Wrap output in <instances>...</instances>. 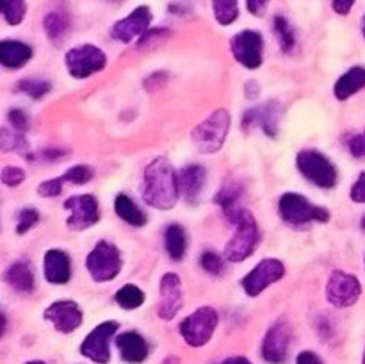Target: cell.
I'll list each match as a JSON object with an SVG mask.
<instances>
[{
  "label": "cell",
  "instance_id": "obj_23",
  "mask_svg": "<svg viewBox=\"0 0 365 364\" xmlns=\"http://www.w3.org/2000/svg\"><path fill=\"white\" fill-rule=\"evenodd\" d=\"M242 193H245V188H242L241 182H228L225 184L223 188L220 189V193L216 195V203H220L221 209H223L225 216L227 220L230 221L241 213V209L245 207L241 206V198H242Z\"/></svg>",
  "mask_w": 365,
  "mask_h": 364
},
{
  "label": "cell",
  "instance_id": "obj_13",
  "mask_svg": "<svg viewBox=\"0 0 365 364\" xmlns=\"http://www.w3.org/2000/svg\"><path fill=\"white\" fill-rule=\"evenodd\" d=\"M285 275V266L278 259H262L245 278L241 280L248 296H259L264 289L280 280Z\"/></svg>",
  "mask_w": 365,
  "mask_h": 364
},
{
  "label": "cell",
  "instance_id": "obj_33",
  "mask_svg": "<svg viewBox=\"0 0 365 364\" xmlns=\"http://www.w3.org/2000/svg\"><path fill=\"white\" fill-rule=\"evenodd\" d=\"M18 89L31 98L39 100L52 89V84L45 79H24V81L18 82Z\"/></svg>",
  "mask_w": 365,
  "mask_h": 364
},
{
  "label": "cell",
  "instance_id": "obj_45",
  "mask_svg": "<svg viewBox=\"0 0 365 364\" xmlns=\"http://www.w3.org/2000/svg\"><path fill=\"white\" fill-rule=\"evenodd\" d=\"M296 364H323V360H321V357L317 355V353L305 350V352H302L298 355Z\"/></svg>",
  "mask_w": 365,
  "mask_h": 364
},
{
  "label": "cell",
  "instance_id": "obj_49",
  "mask_svg": "<svg viewBox=\"0 0 365 364\" xmlns=\"http://www.w3.org/2000/svg\"><path fill=\"white\" fill-rule=\"evenodd\" d=\"M25 364H45V363H43V360H29V363Z\"/></svg>",
  "mask_w": 365,
  "mask_h": 364
},
{
  "label": "cell",
  "instance_id": "obj_47",
  "mask_svg": "<svg viewBox=\"0 0 365 364\" xmlns=\"http://www.w3.org/2000/svg\"><path fill=\"white\" fill-rule=\"evenodd\" d=\"M64 150L61 148H52V150H43L41 152V159H50V161H57V159H63L64 157Z\"/></svg>",
  "mask_w": 365,
  "mask_h": 364
},
{
  "label": "cell",
  "instance_id": "obj_10",
  "mask_svg": "<svg viewBox=\"0 0 365 364\" xmlns=\"http://www.w3.org/2000/svg\"><path fill=\"white\" fill-rule=\"evenodd\" d=\"M235 61L248 70H257L264 61V38L259 31H241L230 39Z\"/></svg>",
  "mask_w": 365,
  "mask_h": 364
},
{
  "label": "cell",
  "instance_id": "obj_37",
  "mask_svg": "<svg viewBox=\"0 0 365 364\" xmlns=\"http://www.w3.org/2000/svg\"><path fill=\"white\" fill-rule=\"evenodd\" d=\"M0 178L7 188H16L25 181V171L18 166H6L0 173Z\"/></svg>",
  "mask_w": 365,
  "mask_h": 364
},
{
  "label": "cell",
  "instance_id": "obj_35",
  "mask_svg": "<svg viewBox=\"0 0 365 364\" xmlns=\"http://www.w3.org/2000/svg\"><path fill=\"white\" fill-rule=\"evenodd\" d=\"M0 145H2V150H21L27 146V141H25L24 134L16 131H9L7 127L2 128V134H0Z\"/></svg>",
  "mask_w": 365,
  "mask_h": 364
},
{
  "label": "cell",
  "instance_id": "obj_12",
  "mask_svg": "<svg viewBox=\"0 0 365 364\" xmlns=\"http://www.w3.org/2000/svg\"><path fill=\"white\" fill-rule=\"evenodd\" d=\"M362 295V284L355 275L335 270L327 284V300L335 307H349Z\"/></svg>",
  "mask_w": 365,
  "mask_h": 364
},
{
  "label": "cell",
  "instance_id": "obj_28",
  "mask_svg": "<svg viewBox=\"0 0 365 364\" xmlns=\"http://www.w3.org/2000/svg\"><path fill=\"white\" fill-rule=\"evenodd\" d=\"M43 29L52 41H59L70 29V16L64 9H52L43 18Z\"/></svg>",
  "mask_w": 365,
  "mask_h": 364
},
{
  "label": "cell",
  "instance_id": "obj_7",
  "mask_svg": "<svg viewBox=\"0 0 365 364\" xmlns=\"http://www.w3.org/2000/svg\"><path fill=\"white\" fill-rule=\"evenodd\" d=\"M217 310L209 305L198 307L180 323V335L191 346H203L210 341L217 327Z\"/></svg>",
  "mask_w": 365,
  "mask_h": 364
},
{
  "label": "cell",
  "instance_id": "obj_24",
  "mask_svg": "<svg viewBox=\"0 0 365 364\" xmlns=\"http://www.w3.org/2000/svg\"><path fill=\"white\" fill-rule=\"evenodd\" d=\"M4 278L14 291L31 293L34 289V273H32L31 264L25 261H16V263L9 264Z\"/></svg>",
  "mask_w": 365,
  "mask_h": 364
},
{
  "label": "cell",
  "instance_id": "obj_52",
  "mask_svg": "<svg viewBox=\"0 0 365 364\" xmlns=\"http://www.w3.org/2000/svg\"><path fill=\"white\" fill-rule=\"evenodd\" d=\"M364 34H365V21H364Z\"/></svg>",
  "mask_w": 365,
  "mask_h": 364
},
{
  "label": "cell",
  "instance_id": "obj_20",
  "mask_svg": "<svg viewBox=\"0 0 365 364\" xmlns=\"http://www.w3.org/2000/svg\"><path fill=\"white\" fill-rule=\"evenodd\" d=\"M116 346L125 363L139 364L148 357V345L138 332H123L116 338Z\"/></svg>",
  "mask_w": 365,
  "mask_h": 364
},
{
  "label": "cell",
  "instance_id": "obj_5",
  "mask_svg": "<svg viewBox=\"0 0 365 364\" xmlns=\"http://www.w3.org/2000/svg\"><path fill=\"white\" fill-rule=\"evenodd\" d=\"M296 166L299 173L317 188L330 189L337 184V168L319 150H302L296 156Z\"/></svg>",
  "mask_w": 365,
  "mask_h": 364
},
{
  "label": "cell",
  "instance_id": "obj_18",
  "mask_svg": "<svg viewBox=\"0 0 365 364\" xmlns=\"http://www.w3.org/2000/svg\"><path fill=\"white\" fill-rule=\"evenodd\" d=\"M160 303L157 314L160 320H173L184 305L182 300V280L177 273H166L160 278Z\"/></svg>",
  "mask_w": 365,
  "mask_h": 364
},
{
  "label": "cell",
  "instance_id": "obj_41",
  "mask_svg": "<svg viewBox=\"0 0 365 364\" xmlns=\"http://www.w3.org/2000/svg\"><path fill=\"white\" fill-rule=\"evenodd\" d=\"M348 148L353 157H356V159H365V131L349 139Z\"/></svg>",
  "mask_w": 365,
  "mask_h": 364
},
{
  "label": "cell",
  "instance_id": "obj_3",
  "mask_svg": "<svg viewBox=\"0 0 365 364\" xmlns=\"http://www.w3.org/2000/svg\"><path fill=\"white\" fill-rule=\"evenodd\" d=\"M278 213L285 223L292 227H309L310 223H327L330 221V211L316 206L299 193H285L278 202Z\"/></svg>",
  "mask_w": 365,
  "mask_h": 364
},
{
  "label": "cell",
  "instance_id": "obj_46",
  "mask_svg": "<svg viewBox=\"0 0 365 364\" xmlns=\"http://www.w3.org/2000/svg\"><path fill=\"white\" fill-rule=\"evenodd\" d=\"M353 4H355V0H334L331 6H334V11L337 14H348L351 11Z\"/></svg>",
  "mask_w": 365,
  "mask_h": 364
},
{
  "label": "cell",
  "instance_id": "obj_4",
  "mask_svg": "<svg viewBox=\"0 0 365 364\" xmlns=\"http://www.w3.org/2000/svg\"><path fill=\"white\" fill-rule=\"evenodd\" d=\"M232 223L235 225V232L225 246V257L232 263H241L248 259L259 245V225L255 216L246 207L234 218Z\"/></svg>",
  "mask_w": 365,
  "mask_h": 364
},
{
  "label": "cell",
  "instance_id": "obj_6",
  "mask_svg": "<svg viewBox=\"0 0 365 364\" xmlns=\"http://www.w3.org/2000/svg\"><path fill=\"white\" fill-rule=\"evenodd\" d=\"M121 253L116 245L109 241H98L86 259V268L95 282H109L121 271Z\"/></svg>",
  "mask_w": 365,
  "mask_h": 364
},
{
  "label": "cell",
  "instance_id": "obj_42",
  "mask_svg": "<svg viewBox=\"0 0 365 364\" xmlns=\"http://www.w3.org/2000/svg\"><path fill=\"white\" fill-rule=\"evenodd\" d=\"M349 196H351V200L355 203H365V171L359 175V178L353 184Z\"/></svg>",
  "mask_w": 365,
  "mask_h": 364
},
{
  "label": "cell",
  "instance_id": "obj_51",
  "mask_svg": "<svg viewBox=\"0 0 365 364\" xmlns=\"http://www.w3.org/2000/svg\"><path fill=\"white\" fill-rule=\"evenodd\" d=\"M109 2H121V0H109Z\"/></svg>",
  "mask_w": 365,
  "mask_h": 364
},
{
  "label": "cell",
  "instance_id": "obj_26",
  "mask_svg": "<svg viewBox=\"0 0 365 364\" xmlns=\"http://www.w3.org/2000/svg\"><path fill=\"white\" fill-rule=\"evenodd\" d=\"M114 211L123 221H127L132 227H143L146 223V214L138 207V203L127 195H118L114 200Z\"/></svg>",
  "mask_w": 365,
  "mask_h": 364
},
{
  "label": "cell",
  "instance_id": "obj_34",
  "mask_svg": "<svg viewBox=\"0 0 365 364\" xmlns=\"http://www.w3.org/2000/svg\"><path fill=\"white\" fill-rule=\"evenodd\" d=\"M93 175H95V171H93L91 166H88V164H77V166L70 168V170L63 175V178L64 182H70V184L82 186L86 184V182L91 181Z\"/></svg>",
  "mask_w": 365,
  "mask_h": 364
},
{
  "label": "cell",
  "instance_id": "obj_19",
  "mask_svg": "<svg viewBox=\"0 0 365 364\" xmlns=\"http://www.w3.org/2000/svg\"><path fill=\"white\" fill-rule=\"evenodd\" d=\"M43 271H45V278L50 284H68V280L71 278L70 256L59 248L48 250L45 253V259H43Z\"/></svg>",
  "mask_w": 365,
  "mask_h": 364
},
{
  "label": "cell",
  "instance_id": "obj_53",
  "mask_svg": "<svg viewBox=\"0 0 365 364\" xmlns=\"http://www.w3.org/2000/svg\"><path fill=\"white\" fill-rule=\"evenodd\" d=\"M362 364H365V353H364V363Z\"/></svg>",
  "mask_w": 365,
  "mask_h": 364
},
{
  "label": "cell",
  "instance_id": "obj_1",
  "mask_svg": "<svg viewBox=\"0 0 365 364\" xmlns=\"http://www.w3.org/2000/svg\"><path fill=\"white\" fill-rule=\"evenodd\" d=\"M143 200L153 209L168 211L177 206L180 188L178 175L168 157L159 156L146 166L141 186Z\"/></svg>",
  "mask_w": 365,
  "mask_h": 364
},
{
  "label": "cell",
  "instance_id": "obj_11",
  "mask_svg": "<svg viewBox=\"0 0 365 364\" xmlns=\"http://www.w3.org/2000/svg\"><path fill=\"white\" fill-rule=\"evenodd\" d=\"M64 209L70 213L66 225L71 231H86L100 221L98 200L93 195H75L64 202Z\"/></svg>",
  "mask_w": 365,
  "mask_h": 364
},
{
  "label": "cell",
  "instance_id": "obj_17",
  "mask_svg": "<svg viewBox=\"0 0 365 364\" xmlns=\"http://www.w3.org/2000/svg\"><path fill=\"white\" fill-rule=\"evenodd\" d=\"M45 320H48L53 325V328L63 334H70V332L77 330L82 325L84 314L78 303L71 302V300H59L53 302L45 309Z\"/></svg>",
  "mask_w": 365,
  "mask_h": 364
},
{
  "label": "cell",
  "instance_id": "obj_2",
  "mask_svg": "<svg viewBox=\"0 0 365 364\" xmlns=\"http://www.w3.org/2000/svg\"><path fill=\"white\" fill-rule=\"evenodd\" d=\"M232 116L227 109H217L200 121L191 132L192 145L202 153H214L223 148L230 132Z\"/></svg>",
  "mask_w": 365,
  "mask_h": 364
},
{
  "label": "cell",
  "instance_id": "obj_29",
  "mask_svg": "<svg viewBox=\"0 0 365 364\" xmlns=\"http://www.w3.org/2000/svg\"><path fill=\"white\" fill-rule=\"evenodd\" d=\"M114 300H116V303L120 307L130 310L141 307L143 303H145L146 296L145 291H143L141 288H138L135 284H125L123 288L118 289V293L114 295Z\"/></svg>",
  "mask_w": 365,
  "mask_h": 364
},
{
  "label": "cell",
  "instance_id": "obj_8",
  "mask_svg": "<svg viewBox=\"0 0 365 364\" xmlns=\"http://www.w3.org/2000/svg\"><path fill=\"white\" fill-rule=\"evenodd\" d=\"M68 74L75 79H88L107 66V56L95 45H78L64 56Z\"/></svg>",
  "mask_w": 365,
  "mask_h": 364
},
{
  "label": "cell",
  "instance_id": "obj_50",
  "mask_svg": "<svg viewBox=\"0 0 365 364\" xmlns=\"http://www.w3.org/2000/svg\"><path fill=\"white\" fill-rule=\"evenodd\" d=\"M362 231L365 232V216L362 218Z\"/></svg>",
  "mask_w": 365,
  "mask_h": 364
},
{
  "label": "cell",
  "instance_id": "obj_36",
  "mask_svg": "<svg viewBox=\"0 0 365 364\" xmlns=\"http://www.w3.org/2000/svg\"><path fill=\"white\" fill-rule=\"evenodd\" d=\"M39 221V213L34 207H27V209H21L18 213V221H16V232L18 234H25V232L31 231L36 223Z\"/></svg>",
  "mask_w": 365,
  "mask_h": 364
},
{
  "label": "cell",
  "instance_id": "obj_14",
  "mask_svg": "<svg viewBox=\"0 0 365 364\" xmlns=\"http://www.w3.org/2000/svg\"><path fill=\"white\" fill-rule=\"evenodd\" d=\"M292 341V327L287 320H278L267 330L262 343V357L271 364H282L287 360Z\"/></svg>",
  "mask_w": 365,
  "mask_h": 364
},
{
  "label": "cell",
  "instance_id": "obj_40",
  "mask_svg": "<svg viewBox=\"0 0 365 364\" xmlns=\"http://www.w3.org/2000/svg\"><path fill=\"white\" fill-rule=\"evenodd\" d=\"M7 120H9L11 128L20 132V134H24L29 128V118L21 109H11L9 113H7Z\"/></svg>",
  "mask_w": 365,
  "mask_h": 364
},
{
  "label": "cell",
  "instance_id": "obj_39",
  "mask_svg": "<svg viewBox=\"0 0 365 364\" xmlns=\"http://www.w3.org/2000/svg\"><path fill=\"white\" fill-rule=\"evenodd\" d=\"M202 266L207 273L220 275L221 271H223V259H221V256H217L216 252L207 250L202 256Z\"/></svg>",
  "mask_w": 365,
  "mask_h": 364
},
{
  "label": "cell",
  "instance_id": "obj_9",
  "mask_svg": "<svg viewBox=\"0 0 365 364\" xmlns=\"http://www.w3.org/2000/svg\"><path fill=\"white\" fill-rule=\"evenodd\" d=\"M118 321H103L96 325L81 345V353L96 364H107L110 360V339L118 332Z\"/></svg>",
  "mask_w": 365,
  "mask_h": 364
},
{
  "label": "cell",
  "instance_id": "obj_43",
  "mask_svg": "<svg viewBox=\"0 0 365 364\" xmlns=\"http://www.w3.org/2000/svg\"><path fill=\"white\" fill-rule=\"evenodd\" d=\"M168 34H170V32H168L166 29H153V31H148L145 36H141V38H139L138 46H139V49H143V46L150 45V43H153L155 39H157V41H160V39L166 38Z\"/></svg>",
  "mask_w": 365,
  "mask_h": 364
},
{
  "label": "cell",
  "instance_id": "obj_16",
  "mask_svg": "<svg viewBox=\"0 0 365 364\" xmlns=\"http://www.w3.org/2000/svg\"><path fill=\"white\" fill-rule=\"evenodd\" d=\"M152 24V11L148 6H139L128 16L121 18L113 25L110 36L121 43H130L134 38H141L150 31Z\"/></svg>",
  "mask_w": 365,
  "mask_h": 364
},
{
  "label": "cell",
  "instance_id": "obj_31",
  "mask_svg": "<svg viewBox=\"0 0 365 364\" xmlns=\"http://www.w3.org/2000/svg\"><path fill=\"white\" fill-rule=\"evenodd\" d=\"M212 11L217 24L230 25L239 16L237 0H212Z\"/></svg>",
  "mask_w": 365,
  "mask_h": 364
},
{
  "label": "cell",
  "instance_id": "obj_32",
  "mask_svg": "<svg viewBox=\"0 0 365 364\" xmlns=\"http://www.w3.org/2000/svg\"><path fill=\"white\" fill-rule=\"evenodd\" d=\"M0 9L7 24L20 25L27 13V4L25 0H0Z\"/></svg>",
  "mask_w": 365,
  "mask_h": 364
},
{
  "label": "cell",
  "instance_id": "obj_25",
  "mask_svg": "<svg viewBox=\"0 0 365 364\" xmlns=\"http://www.w3.org/2000/svg\"><path fill=\"white\" fill-rule=\"evenodd\" d=\"M362 88H365V68L353 66L337 79L334 93L339 100H348L349 96L359 93Z\"/></svg>",
  "mask_w": 365,
  "mask_h": 364
},
{
  "label": "cell",
  "instance_id": "obj_38",
  "mask_svg": "<svg viewBox=\"0 0 365 364\" xmlns=\"http://www.w3.org/2000/svg\"><path fill=\"white\" fill-rule=\"evenodd\" d=\"M63 184H64L63 175H61V177L41 182V184L38 186V195L45 196V198H53V196L61 195V191H63Z\"/></svg>",
  "mask_w": 365,
  "mask_h": 364
},
{
  "label": "cell",
  "instance_id": "obj_30",
  "mask_svg": "<svg viewBox=\"0 0 365 364\" xmlns=\"http://www.w3.org/2000/svg\"><path fill=\"white\" fill-rule=\"evenodd\" d=\"M273 27H274V34H277L278 38V43H280L282 52L285 54L292 52L296 46V34H294V29L291 27L287 18L274 16Z\"/></svg>",
  "mask_w": 365,
  "mask_h": 364
},
{
  "label": "cell",
  "instance_id": "obj_27",
  "mask_svg": "<svg viewBox=\"0 0 365 364\" xmlns=\"http://www.w3.org/2000/svg\"><path fill=\"white\" fill-rule=\"evenodd\" d=\"M164 246H166L168 256L173 261H182L187 250V236L180 225L173 223L164 232Z\"/></svg>",
  "mask_w": 365,
  "mask_h": 364
},
{
  "label": "cell",
  "instance_id": "obj_44",
  "mask_svg": "<svg viewBox=\"0 0 365 364\" xmlns=\"http://www.w3.org/2000/svg\"><path fill=\"white\" fill-rule=\"evenodd\" d=\"M267 4L269 0H246V7L253 16H262L267 9Z\"/></svg>",
  "mask_w": 365,
  "mask_h": 364
},
{
  "label": "cell",
  "instance_id": "obj_22",
  "mask_svg": "<svg viewBox=\"0 0 365 364\" xmlns=\"http://www.w3.org/2000/svg\"><path fill=\"white\" fill-rule=\"evenodd\" d=\"M32 59V49L27 43L4 39L0 43V63L9 70H16Z\"/></svg>",
  "mask_w": 365,
  "mask_h": 364
},
{
  "label": "cell",
  "instance_id": "obj_48",
  "mask_svg": "<svg viewBox=\"0 0 365 364\" xmlns=\"http://www.w3.org/2000/svg\"><path fill=\"white\" fill-rule=\"evenodd\" d=\"M223 364H252L246 357L235 355V357H228L227 360H223Z\"/></svg>",
  "mask_w": 365,
  "mask_h": 364
},
{
  "label": "cell",
  "instance_id": "obj_15",
  "mask_svg": "<svg viewBox=\"0 0 365 364\" xmlns=\"http://www.w3.org/2000/svg\"><path fill=\"white\" fill-rule=\"evenodd\" d=\"M282 118V106L277 100H271V102H264L260 106L252 107L245 113L242 116L241 125L245 131H253V128H260L262 132H266L267 136L274 138L278 132V123H280Z\"/></svg>",
  "mask_w": 365,
  "mask_h": 364
},
{
  "label": "cell",
  "instance_id": "obj_21",
  "mask_svg": "<svg viewBox=\"0 0 365 364\" xmlns=\"http://www.w3.org/2000/svg\"><path fill=\"white\" fill-rule=\"evenodd\" d=\"M207 171L200 164H189L178 173V188L180 195L189 202H195L198 195L202 193L203 184H205Z\"/></svg>",
  "mask_w": 365,
  "mask_h": 364
}]
</instances>
